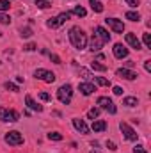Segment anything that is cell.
<instances>
[{
	"instance_id": "1",
	"label": "cell",
	"mask_w": 151,
	"mask_h": 153,
	"mask_svg": "<svg viewBox=\"0 0 151 153\" xmlns=\"http://www.w3.org/2000/svg\"><path fill=\"white\" fill-rule=\"evenodd\" d=\"M70 41L76 50H84L87 46V36L80 27H71L70 29Z\"/></svg>"
},
{
	"instance_id": "2",
	"label": "cell",
	"mask_w": 151,
	"mask_h": 153,
	"mask_svg": "<svg viewBox=\"0 0 151 153\" xmlns=\"http://www.w3.org/2000/svg\"><path fill=\"white\" fill-rule=\"evenodd\" d=\"M57 98H59V102H61V103L70 105V103H71V98H73V87H71L70 84L61 85V87H59V91H57Z\"/></svg>"
},
{
	"instance_id": "3",
	"label": "cell",
	"mask_w": 151,
	"mask_h": 153,
	"mask_svg": "<svg viewBox=\"0 0 151 153\" xmlns=\"http://www.w3.org/2000/svg\"><path fill=\"white\" fill-rule=\"evenodd\" d=\"M71 18V13H61L59 16H55V18H48V22H46V25L50 27V29H57V27H61L62 23H66L68 20Z\"/></svg>"
},
{
	"instance_id": "4",
	"label": "cell",
	"mask_w": 151,
	"mask_h": 153,
	"mask_svg": "<svg viewBox=\"0 0 151 153\" xmlns=\"http://www.w3.org/2000/svg\"><path fill=\"white\" fill-rule=\"evenodd\" d=\"M18 117H20V114L16 111H13V109L9 111L5 107H0V121H4V123H16Z\"/></svg>"
},
{
	"instance_id": "5",
	"label": "cell",
	"mask_w": 151,
	"mask_h": 153,
	"mask_svg": "<svg viewBox=\"0 0 151 153\" xmlns=\"http://www.w3.org/2000/svg\"><path fill=\"white\" fill-rule=\"evenodd\" d=\"M4 141H5L9 146H20V144H23V135H21L20 132L13 130V132H7V134H5Z\"/></svg>"
},
{
	"instance_id": "6",
	"label": "cell",
	"mask_w": 151,
	"mask_h": 153,
	"mask_svg": "<svg viewBox=\"0 0 151 153\" xmlns=\"http://www.w3.org/2000/svg\"><path fill=\"white\" fill-rule=\"evenodd\" d=\"M119 128H121V132H123V135H124V139H128V141H137V137H139V134L128 125V123H124V121H121L119 123Z\"/></svg>"
},
{
	"instance_id": "7",
	"label": "cell",
	"mask_w": 151,
	"mask_h": 153,
	"mask_svg": "<svg viewBox=\"0 0 151 153\" xmlns=\"http://www.w3.org/2000/svg\"><path fill=\"white\" fill-rule=\"evenodd\" d=\"M96 103L100 105V109H105V111H107V112H110V114H115V112H117V109H115L114 102L109 98V96H100Z\"/></svg>"
},
{
	"instance_id": "8",
	"label": "cell",
	"mask_w": 151,
	"mask_h": 153,
	"mask_svg": "<svg viewBox=\"0 0 151 153\" xmlns=\"http://www.w3.org/2000/svg\"><path fill=\"white\" fill-rule=\"evenodd\" d=\"M34 76H36L38 80L46 82V84H52V82H55V73H52V71H48V70H43V68L36 70V71H34Z\"/></svg>"
},
{
	"instance_id": "9",
	"label": "cell",
	"mask_w": 151,
	"mask_h": 153,
	"mask_svg": "<svg viewBox=\"0 0 151 153\" xmlns=\"http://www.w3.org/2000/svg\"><path fill=\"white\" fill-rule=\"evenodd\" d=\"M105 23L112 29L114 32H117V34H123L124 32V23L121 20H117V18H105Z\"/></svg>"
},
{
	"instance_id": "10",
	"label": "cell",
	"mask_w": 151,
	"mask_h": 153,
	"mask_svg": "<svg viewBox=\"0 0 151 153\" xmlns=\"http://www.w3.org/2000/svg\"><path fill=\"white\" fill-rule=\"evenodd\" d=\"M115 75L119 76V78H124V80H135V78L139 76L135 71H132V70H128V68H119V70L115 71Z\"/></svg>"
},
{
	"instance_id": "11",
	"label": "cell",
	"mask_w": 151,
	"mask_h": 153,
	"mask_svg": "<svg viewBox=\"0 0 151 153\" xmlns=\"http://www.w3.org/2000/svg\"><path fill=\"white\" fill-rule=\"evenodd\" d=\"M112 52H114V57H117V59L128 57V48H126L124 45H121V43H115V45H114Z\"/></svg>"
},
{
	"instance_id": "12",
	"label": "cell",
	"mask_w": 151,
	"mask_h": 153,
	"mask_svg": "<svg viewBox=\"0 0 151 153\" xmlns=\"http://www.w3.org/2000/svg\"><path fill=\"white\" fill-rule=\"evenodd\" d=\"M78 91H80L84 96H91V94L96 91V87H94L91 82H80V84H78Z\"/></svg>"
},
{
	"instance_id": "13",
	"label": "cell",
	"mask_w": 151,
	"mask_h": 153,
	"mask_svg": "<svg viewBox=\"0 0 151 153\" xmlns=\"http://www.w3.org/2000/svg\"><path fill=\"white\" fill-rule=\"evenodd\" d=\"M126 43L132 46V48H135V50H141L142 48V45H141V41H139V38L133 34V32H130V34H126Z\"/></svg>"
},
{
	"instance_id": "14",
	"label": "cell",
	"mask_w": 151,
	"mask_h": 153,
	"mask_svg": "<svg viewBox=\"0 0 151 153\" xmlns=\"http://www.w3.org/2000/svg\"><path fill=\"white\" fill-rule=\"evenodd\" d=\"M73 126H75L80 134H89V126H87L85 121L80 119V117H75V119H73Z\"/></svg>"
},
{
	"instance_id": "15",
	"label": "cell",
	"mask_w": 151,
	"mask_h": 153,
	"mask_svg": "<svg viewBox=\"0 0 151 153\" xmlns=\"http://www.w3.org/2000/svg\"><path fill=\"white\" fill-rule=\"evenodd\" d=\"M94 32H96L94 36H98L103 43H109V41H110V34H109L103 27H94Z\"/></svg>"
},
{
	"instance_id": "16",
	"label": "cell",
	"mask_w": 151,
	"mask_h": 153,
	"mask_svg": "<svg viewBox=\"0 0 151 153\" xmlns=\"http://www.w3.org/2000/svg\"><path fill=\"white\" fill-rule=\"evenodd\" d=\"M103 45H105V43L98 38V36H93V39H91V45H89V50H93V52H100Z\"/></svg>"
},
{
	"instance_id": "17",
	"label": "cell",
	"mask_w": 151,
	"mask_h": 153,
	"mask_svg": "<svg viewBox=\"0 0 151 153\" xmlns=\"http://www.w3.org/2000/svg\"><path fill=\"white\" fill-rule=\"evenodd\" d=\"M25 103H27V107H29L30 111H36V112H41V111H43V107L38 105V103L34 102V98H32L30 94H27V96H25Z\"/></svg>"
},
{
	"instance_id": "18",
	"label": "cell",
	"mask_w": 151,
	"mask_h": 153,
	"mask_svg": "<svg viewBox=\"0 0 151 153\" xmlns=\"http://www.w3.org/2000/svg\"><path fill=\"white\" fill-rule=\"evenodd\" d=\"M105 128H107V123L103 119H94L93 121V130L94 132H103Z\"/></svg>"
},
{
	"instance_id": "19",
	"label": "cell",
	"mask_w": 151,
	"mask_h": 153,
	"mask_svg": "<svg viewBox=\"0 0 151 153\" xmlns=\"http://www.w3.org/2000/svg\"><path fill=\"white\" fill-rule=\"evenodd\" d=\"M89 5H91V9H93L94 13H103V9H105L100 0H89Z\"/></svg>"
},
{
	"instance_id": "20",
	"label": "cell",
	"mask_w": 151,
	"mask_h": 153,
	"mask_svg": "<svg viewBox=\"0 0 151 153\" xmlns=\"http://www.w3.org/2000/svg\"><path fill=\"white\" fill-rule=\"evenodd\" d=\"M123 105H126V107H137V105H139V98H135V96H126V98L123 100Z\"/></svg>"
},
{
	"instance_id": "21",
	"label": "cell",
	"mask_w": 151,
	"mask_h": 153,
	"mask_svg": "<svg viewBox=\"0 0 151 153\" xmlns=\"http://www.w3.org/2000/svg\"><path fill=\"white\" fill-rule=\"evenodd\" d=\"M124 18L130 20V22H139V20H141V14H139L137 11H128V13L124 14Z\"/></svg>"
},
{
	"instance_id": "22",
	"label": "cell",
	"mask_w": 151,
	"mask_h": 153,
	"mask_svg": "<svg viewBox=\"0 0 151 153\" xmlns=\"http://www.w3.org/2000/svg\"><path fill=\"white\" fill-rule=\"evenodd\" d=\"M71 14H75V16H80V18H84V16L87 14V11H85V9H84L82 5H76V7H73Z\"/></svg>"
},
{
	"instance_id": "23",
	"label": "cell",
	"mask_w": 151,
	"mask_h": 153,
	"mask_svg": "<svg viewBox=\"0 0 151 153\" xmlns=\"http://www.w3.org/2000/svg\"><path fill=\"white\" fill-rule=\"evenodd\" d=\"M91 68H93L94 71H107V66H105V64H100L98 61H93V62H91Z\"/></svg>"
},
{
	"instance_id": "24",
	"label": "cell",
	"mask_w": 151,
	"mask_h": 153,
	"mask_svg": "<svg viewBox=\"0 0 151 153\" xmlns=\"http://www.w3.org/2000/svg\"><path fill=\"white\" fill-rule=\"evenodd\" d=\"M94 82L100 84V85H103V87H110V80H107L103 76H94Z\"/></svg>"
},
{
	"instance_id": "25",
	"label": "cell",
	"mask_w": 151,
	"mask_h": 153,
	"mask_svg": "<svg viewBox=\"0 0 151 153\" xmlns=\"http://www.w3.org/2000/svg\"><path fill=\"white\" fill-rule=\"evenodd\" d=\"M4 87H5L7 91H13V93H18V91H20V87H18L16 84H13V82H9V80H7V82L4 84Z\"/></svg>"
},
{
	"instance_id": "26",
	"label": "cell",
	"mask_w": 151,
	"mask_h": 153,
	"mask_svg": "<svg viewBox=\"0 0 151 153\" xmlns=\"http://www.w3.org/2000/svg\"><path fill=\"white\" fill-rule=\"evenodd\" d=\"M36 5H38L39 9H48V7H52V4H50L48 0H36Z\"/></svg>"
},
{
	"instance_id": "27",
	"label": "cell",
	"mask_w": 151,
	"mask_h": 153,
	"mask_svg": "<svg viewBox=\"0 0 151 153\" xmlns=\"http://www.w3.org/2000/svg\"><path fill=\"white\" fill-rule=\"evenodd\" d=\"M48 139H50V141H62V134H59V132H50V134H48Z\"/></svg>"
},
{
	"instance_id": "28",
	"label": "cell",
	"mask_w": 151,
	"mask_h": 153,
	"mask_svg": "<svg viewBox=\"0 0 151 153\" xmlns=\"http://www.w3.org/2000/svg\"><path fill=\"white\" fill-rule=\"evenodd\" d=\"M98 116H100V109H98V107H96V109H91V111L87 112V117H89V119H93V121H94Z\"/></svg>"
},
{
	"instance_id": "29",
	"label": "cell",
	"mask_w": 151,
	"mask_h": 153,
	"mask_svg": "<svg viewBox=\"0 0 151 153\" xmlns=\"http://www.w3.org/2000/svg\"><path fill=\"white\" fill-rule=\"evenodd\" d=\"M78 75H82L85 80H91V78H93V75H91V73H89L85 68H78Z\"/></svg>"
},
{
	"instance_id": "30",
	"label": "cell",
	"mask_w": 151,
	"mask_h": 153,
	"mask_svg": "<svg viewBox=\"0 0 151 153\" xmlns=\"http://www.w3.org/2000/svg\"><path fill=\"white\" fill-rule=\"evenodd\" d=\"M9 7H11V2L9 0H0V13L9 11Z\"/></svg>"
},
{
	"instance_id": "31",
	"label": "cell",
	"mask_w": 151,
	"mask_h": 153,
	"mask_svg": "<svg viewBox=\"0 0 151 153\" xmlns=\"http://www.w3.org/2000/svg\"><path fill=\"white\" fill-rule=\"evenodd\" d=\"M142 43H144L146 48H151V36L148 34V32H144V36H142Z\"/></svg>"
},
{
	"instance_id": "32",
	"label": "cell",
	"mask_w": 151,
	"mask_h": 153,
	"mask_svg": "<svg viewBox=\"0 0 151 153\" xmlns=\"http://www.w3.org/2000/svg\"><path fill=\"white\" fill-rule=\"evenodd\" d=\"M0 23H4V25H9V23H11V18H9V14H5V13H0Z\"/></svg>"
},
{
	"instance_id": "33",
	"label": "cell",
	"mask_w": 151,
	"mask_h": 153,
	"mask_svg": "<svg viewBox=\"0 0 151 153\" xmlns=\"http://www.w3.org/2000/svg\"><path fill=\"white\" fill-rule=\"evenodd\" d=\"M30 36H32V29H30V27L21 29V38H30Z\"/></svg>"
},
{
	"instance_id": "34",
	"label": "cell",
	"mask_w": 151,
	"mask_h": 153,
	"mask_svg": "<svg viewBox=\"0 0 151 153\" xmlns=\"http://www.w3.org/2000/svg\"><path fill=\"white\" fill-rule=\"evenodd\" d=\"M39 100H43V102H50L52 96H50L48 93H39Z\"/></svg>"
},
{
	"instance_id": "35",
	"label": "cell",
	"mask_w": 151,
	"mask_h": 153,
	"mask_svg": "<svg viewBox=\"0 0 151 153\" xmlns=\"http://www.w3.org/2000/svg\"><path fill=\"white\" fill-rule=\"evenodd\" d=\"M133 153H148L144 150V146H141V144H135L133 146Z\"/></svg>"
},
{
	"instance_id": "36",
	"label": "cell",
	"mask_w": 151,
	"mask_h": 153,
	"mask_svg": "<svg viewBox=\"0 0 151 153\" xmlns=\"http://www.w3.org/2000/svg\"><path fill=\"white\" fill-rule=\"evenodd\" d=\"M112 93H114V94H117V96H121V94H123V87L114 85V87H112Z\"/></svg>"
},
{
	"instance_id": "37",
	"label": "cell",
	"mask_w": 151,
	"mask_h": 153,
	"mask_svg": "<svg viewBox=\"0 0 151 153\" xmlns=\"http://www.w3.org/2000/svg\"><path fill=\"white\" fill-rule=\"evenodd\" d=\"M23 48H25V50H27V52H34V50H36V48H38V46H36V45H34V43H29V45H25V46H23Z\"/></svg>"
},
{
	"instance_id": "38",
	"label": "cell",
	"mask_w": 151,
	"mask_h": 153,
	"mask_svg": "<svg viewBox=\"0 0 151 153\" xmlns=\"http://www.w3.org/2000/svg\"><path fill=\"white\" fill-rule=\"evenodd\" d=\"M50 61L55 62V64H61V59H59V55H55V53H50Z\"/></svg>"
},
{
	"instance_id": "39",
	"label": "cell",
	"mask_w": 151,
	"mask_h": 153,
	"mask_svg": "<svg viewBox=\"0 0 151 153\" xmlns=\"http://www.w3.org/2000/svg\"><path fill=\"white\" fill-rule=\"evenodd\" d=\"M105 144H107V148H109V150H112V152H115V150H117V146H115V143H112V141H107Z\"/></svg>"
},
{
	"instance_id": "40",
	"label": "cell",
	"mask_w": 151,
	"mask_h": 153,
	"mask_svg": "<svg viewBox=\"0 0 151 153\" xmlns=\"http://www.w3.org/2000/svg\"><path fill=\"white\" fill-rule=\"evenodd\" d=\"M124 2H126L130 7H137V5H139V0H124Z\"/></svg>"
},
{
	"instance_id": "41",
	"label": "cell",
	"mask_w": 151,
	"mask_h": 153,
	"mask_svg": "<svg viewBox=\"0 0 151 153\" xmlns=\"http://www.w3.org/2000/svg\"><path fill=\"white\" fill-rule=\"evenodd\" d=\"M144 70H146L148 73H151V61H146V62H144Z\"/></svg>"
},
{
	"instance_id": "42",
	"label": "cell",
	"mask_w": 151,
	"mask_h": 153,
	"mask_svg": "<svg viewBox=\"0 0 151 153\" xmlns=\"http://www.w3.org/2000/svg\"><path fill=\"white\" fill-rule=\"evenodd\" d=\"M124 66L130 70V68H133V66H135V62H133V61H126V62H124Z\"/></svg>"
},
{
	"instance_id": "43",
	"label": "cell",
	"mask_w": 151,
	"mask_h": 153,
	"mask_svg": "<svg viewBox=\"0 0 151 153\" xmlns=\"http://www.w3.org/2000/svg\"><path fill=\"white\" fill-rule=\"evenodd\" d=\"M91 153H100V152H96V150H93V152H91Z\"/></svg>"
},
{
	"instance_id": "44",
	"label": "cell",
	"mask_w": 151,
	"mask_h": 153,
	"mask_svg": "<svg viewBox=\"0 0 151 153\" xmlns=\"http://www.w3.org/2000/svg\"><path fill=\"white\" fill-rule=\"evenodd\" d=\"M0 36H2V32H0Z\"/></svg>"
}]
</instances>
